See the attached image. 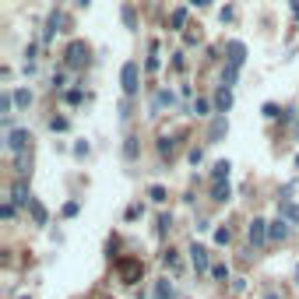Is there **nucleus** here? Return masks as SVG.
I'll list each match as a JSON object with an SVG mask.
<instances>
[{
	"instance_id": "1",
	"label": "nucleus",
	"mask_w": 299,
	"mask_h": 299,
	"mask_svg": "<svg viewBox=\"0 0 299 299\" xmlns=\"http://www.w3.org/2000/svg\"><path fill=\"white\" fill-rule=\"evenodd\" d=\"M137 81H141V71H137V63H123V71H120V85H123V91H127V95H134V91L141 88Z\"/></svg>"
},
{
	"instance_id": "2",
	"label": "nucleus",
	"mask_w": 299,
	"mask_h": 299,
	"mask_svg": "<svg viewBox=\"0 0 299 299\" xmlns=\"http://www.w3.org/2000/svg\"><path fill=\"white\" fill-rule=\"evenodd\" d=\"M29 145H32V134H29V130H7V151L21 155V151H29Z\"/></svg>"
},
{
	"instance_id": "3",
	"label": "nucleus",
	"mask_w": 299,
	"mask_h": 299,
	"mask_svg": "<svg viewBox=\"0 0 299 299\" xmlns=\"http://www.w3.org/2000/svg\"><path fill=\"white\" fill-rule=\"evenodd\" d=\"M88 63V46L85 42H71L67 46V67H85Z\"/></svg>"
},
{
	"instance_id": "4",
	"label": "nucleus",
	"mask_w": 299,
	"mask_h": 299,
	"mask_svg": "<svg viewBox=\"0 0 299 299\" xmlns=\"http://www.w3.org/2000/svg\"><path fill=\"white\" fill-rule=\"evenodd\" d=\"M225 134H229V120H225V113H218V117L211 120V127H208V141L211 145H218Z\"/></svg>"
},
{
	"instance_id": "5",
	"label": "nucleus",
	"mask_w": 299,
	"mask_h": 299,
	"mask_svg": "<svg viewBox=\"0 0 299 299\" xmlns=\"http://www.w3.org/2000/svg\"><path fill=\"white\" fill-rule=\"evenodd\" d=\"M190 264H194L197 274H204V271H208V246L194 243V246H190Z\"/></svg>"
},
{
	"instance_id": "6",
	"label": "nucleus",
	"mask_w": 299,
	"mask_h": 299,
	"mask_svg": "<svg viewBox=\"0 0 299 299\" xmlns=\"http://www.w3.org/2000/svg\"><path fill=\"white\" fill-rule=\"evenodd\" d=\"M225 60H229L233 67H243V63H246V46H243L239 39H233V42L225 46Z\"/></svg>"
},
{
	"instance_id": "7",
	"label": "nucleus",
	"mask_w": 299,
	"mask_h": 299,
	"mask_svg": "<svg viewBox=\"0 0 299 299\" xmlns=\"http://www.w3.org/2000/svg\"><path fill=\"white\" fill-rule=\"evenodd\" d=\"M268 225L271 222H264V218H254V222H250L246 233H250V243H254V246H261V243L268 239Z\"/></svg>"
},
{
	"instance_id": "8",
	"label": "nucleus",
	"mask_w": 299,
	"mask_h": 299,
	"mask_svg": "<svg viewBox=\"0 0 299 299\" xmlns=\"http://www.w3.org/2000/svg\"><path fill=\"white\" fill-rule=\"evenodd\" d=\"M11 204H14V208H29V204H32L25 179H18V183H14V190H11Z\"/></svg>"
},
{
	"instance_id": "9",
	"label": "nucleus",
	"mask_w": 299,
	"mask_h": 299,
	"mask_svg": "<svg viewBox=\"0 0 299 299\" xmlns=\"http://www.w3.org/2000/svg\"><path fill=\"white\" fill-rule=\"evenodd\" d=\"M268 239H271V243H285V239H289V222H285V218L271 222V225H268Z\"/></svg>"
},
{
	"instance_id": "10",
	"label": "nucleus",
	"mask_w": 299,
	"mask_h": 299,
	"mask_svg": "<svg viewBox=\"0 0 299 299\" xmlns=\"http://www.w3.org/2000/svg\"><path fill=\"white\" fill-rule=\"evenodd\" d=\"M137 274H141V264H137V261H123V264H120V278H123L127 285H134Z\"/></svg>"
},
{
	"instance_id": "11",
	"label": "nucleus",
	"mask_w": 299,
	"mask_h": 299,
	"mask_svg": "<svg viewBox=\"0 0 299 299\" xmlns=\"http://www.w3.org/2000/svg\"><path fill=\"white\" fill-rule=\"evenodd\" d=\"M166 106H169V109L176 106V95H173V91H169V88H162V91H158V95H155V102H151V109L158 113V109H166Z\"/></svg>"
},
{
	"instance_id": "12",
	"label": "nucleus",
	"mask_w": 299,
	"mask_h": 299,
	"mask_svg": "<svg viewBox=\"0 0 299 299\" xmlns=\"http://www.w3.org/2000/svg\"><path fill=\"white\" fill-rule=\"evenodd\" d=\"M155 299H176V289H173V282H169V278L155 282Z\"/></svg>"
},
{
	"instance_id": "13",
	"label": "nucleus",
	"mask_w": 299,
	"mask_h": 299,
	"mask_svg": "<svg viewBox=\"0 0 299 299\" xmlns=\"http://www.w3.org/2000/svg\"><path fill=\"white\" fill-rule=\"evenodd\" d=\"M229 194H233V190H229V179L211 187V201H218V204H225V201H229Z\"/></svg>"
},
{
	"instance_id": "14",
	"label": "nucleus",
	"mask_w": 299,
	"mask_h": 299,
	"mask_svg": "<svg viewBox=\"0 0 299 299\" xmlns=\"http://www.w3.org/2000/svg\"><path fill=\"white\" fill-rule=\"evenodd\" d=\"M229 106H233V91L222 88L218 95H215V109H218V113H229Z\"/></svg>"
},
{
	"instance_id": "15",
	"label": "nucleus",
	"mask_w": 299,
	"mask_h": 299,
	"mask_svg": "<svg viewBox=\"0 0 299 299\" xmlns=\"http://www.w3.org/2000/svg\"><path fill=\"white\" fill-rule=\"evenodd\" d=\"M278 211H282V218H285V222H299V204H292V201H282V204H278Z\"/></svg>"
},
{
	"instance_id": "16",
	"label": "nucleus",
	"mask_w": 299,
	"mask_h": 299,
	"mask_svg": "<svg viewBox=\"0 0 299 299\" xmlns=\"http://www.w3.org/2000/svg\"><path fill=\"white\" fill-rule=\"evenodd\" d=\"M29 211H32V222H35V225H46V218H50V215H46V208H42V204H39L35 197H32Z\"/></svg>"
},
{
	"instance_id": "17",
	"label": "nucleus",
	"mask_w": 299,
	"mask_h": 299,
	"mask_svg": "<svg viewBox=\"0 0 299 299\" xmlns=\"http://www.w3.org/2000/svg\"><path fill=\"white\" fill-rule=\"evenodd\" d=\"M229 169H233L229 162H215V169H211V179H215V183H225V179H229Z\"/></svg>"
},
{
	"instance_id": "18",
	"label": "nucleus",
	"mask_w": 299,
	"mask_h": 299,
	"mask_svg": "<svg viewBox=\"0 0 299 299\" xmlns=\"http://www.w3.org/2000/svg\"><path fill=\"white\" fill-rule=\"evenodd\" d=\"M162 264H166L169 271H179V268H183V264H179V254H176V250H166V254H162Z\"/></svg>"
},
{
	"instance_id": "19",
	"label": "nucleus",
	"mask_w": 299,
	"mask_h": 299,
	"mask_svg": "<svg viewBox=\"0 0 299 299\" xmlns=\"http://www.w3.org/2000/svg\"><path fill=\"white\" fill-rule=\"evenodd\" d=\"M60 25H63V14H50V21H46V39H53V32H60Z\"/></svg>"
},
{
	"instance_id": "20",
	"label": "nucleus",
	"mask_w": 299,
	"mask_h": 299,
	"mask_svg": "<svg viewBox=\"0 0 299 299\" xmlns=\"http://www.w3.org/2000/svg\"><path fill=\"white\" fill-rule=\"evenodd\" d=\"M236 74H239V67H233V63H229V67H225V74H222V88H233V85H236Z\"/></svg>"
},
{
	"instance_id": "21",
	"label": "nucleus",
	"mask_w": 299,
	"mask_h": 299,
	"mask_svg": "<svg viewBox=\"0 0 299 299\" xmlns=\"http://www.w3.org/2000/svg\"><path fill=\"white\" fill-rule=\"evenodd\" d=\"M208 109H211L208 99H194V117H208Z\"/></svg>"
},
{
	"instance_id": "22",
	"label": "nucleus",
	"mask_w": 299,
	"mask_h": 299,
	"mask_svg": "<svg viewBox=\"0 0 299 299\" xmlns=\"http://www.w3.org/2000/svg\"><path fill=\"white\" fill-rule=\"evenodd\" d=\"M11 106H14V95H0V117H11Z\"/></svg>"
},
{
	"instance_id": "23",
	"label": "nucleus",
	"mask_w": 299,
	"mask_h": 299,
	"mask_svg": "<svg viewBox=\"0 0 299 299\" xmlns=\"http://www.w3.org/2000/svg\"><path fill=\"white\" fill-rule=\"evenodd\" d=\"M123 155H127V158H137V137H127V145H123Z\"/></svg>"
},
{
	"instance_id": "24",
	"label": "nucleus",
	"mask_w": 299,
	"mask_h": 299,
	"mask_svg": "<svg viewBox=\"0 0 299 299\" xmlns=\"http://www.w3.org/2000/svg\"><path fill=\"white\" fill-rule=\"evenodd\" d=\"M123 25H127V29H137V18H134V7H123Z\"/></svg>"
},
{
	"instance_id": "25",
	"label": "nucleus",
	"mask_w": 299,
	"mask_h": 299,
	"mask_svg": "<svg viewBox=\"0 0 299 299\" xmlns=\"http://www.w3.org/2000/svg\"><path fill=\"white\" fill-rule=\"evenodd\" d=\"M29 102H32V91H14V106H21V109H25Z\"/></svg>"
},
{
	"instance_id": "26",
	"label": "nucleus",
	"mask_w": 299,
	"mask_h": 299,
	"mask_svg": "<svg viewBox=\"0 0 299 299\" xmlns=\"http://www.w3.org/2000/svg\"><path fill=\"white\" fill-rule=\"evenodd\" d=\"M173 148H176L173 137H162V141H158V151H162V155H173Z\"/></svg>"
},
{
	"instance_id": "27",
	"label": "nucleus",
	"mask_w": 299,
	"mask_h": 299,
	"mask_svg": "<svg viewBox=\"0 0 299 299\" xmlns=\"http://www.w3.org/2000/svg\"><path fill=\"white\" fill-rule=\"evenodd\" d=\"M148 197H151V201H158V204H162V201H166V187H151V190H148Z\"/></svg>"
},
{
	"instance_id": "28",
	"label": "nucleus",
	"mask_w": 299,
	"mask_h": 299,
	"mask_svg": "<svg viewBox=\"0 0 299 299\" xmlns=\"http://www.w3.org/2000/svg\"><path fill=\"white\" fill-rule=\"evenodd\" d=\"M229 236H233L229 229H215V243H218V246H225V243H229Z\"/></svg>"
},
{
	"instance_id": "29",
	"label": "nucleus",
	"mask_w": 299,
	"mask_h": 299,
	"mask_svg": "<svg viewBox=\"0 0 299 299\" xmlns=\"http://www.w3.org/2000/svg\"><path fill=\"white\" fill-rule=\"evenodd\" d=\"M183 21H187V11H183V7L173 11V29H183Z\"/></svg>"
},
{
	"instance_id": "30",
	"label": "nucleus",
	"mask_w": 299,
	"mask_h": 299,
	"mask_svg": "<svg viewBox=\"0 0 299 299\" xmlns=\"http://www.w3.org/2000/svg\"><path fill=\"white\" fill-rule=\"evenodd\" d=\"M211 274H215L218 282H225V278H229V268H225V264H215V268H211Z\"/></svg>"
},
{
	"instance_id": "31",
	"label": "nucleus",
	"mask_w": 299,
	"mask_h": 299,
	"mask_svg": "<svg viewBox=\"0 0 299 299\" xmlns=\"http://www.w3.org/2000/svg\"><path fill=\"white\" fill-rule=\"evenodd\" d=\"M50 127H53V130H67L71 123H67V120H63V117H53V120H50Z\"/></svg>"
},
{
	"instance_id": "32",
	"label": "nucleus",
	"mask_w": 299,
	"mask_h": 299,
	"mask_svg": "<svg viewBox=\"0 0 299 299\" xmlns=\"http://www.w3.org/2000/svg\"><path fill=\"white\" fill-rule=\"evenodd\" d=\"M14 211H18V208H14L11 201H7V204H0V215H4V218H14Z\"/></svg>"
},
{
	"instance_id": "33",
	"label": "nucleus",
	"mask_w": 299,
	"mask_h": 299,
	"mask_svg": "<svg viewBox=\"0 0 299 299\" xmlns=\"http://www.w3.org/2000/svg\"><path fill=\"white\" fill-rule=\"evenodd\" d=\"M169 225H173V222H169V215H162V218H158V233L166 236V233H169Z\"/></svg>"
},
{
	"instance_id": "34",
	"label": "nucleus",
	"mask_w": 299,
	"mask_h": 299,
	"mask_svg": "<svg viewBox=\"0 0 299 299\" xmlns=\"http://www.w3.org/2000/svg\"><path fill=\"white\" fill-rule=\"evenodd\" d=\"M63 99H67V102H71V106H78V102H81V91L74 88V91H67V95H63Z\"/></svg>"
},
{
	"instance_id": "35",
	"label": "nucleus",
	"mask_w": 299,
	"mask_h": 299,
	"mask_svg": "<svg viewBox=\"0 0 299 299\" xmlns=\"http://www.w3.org/2000/svg\"><path fill=\"white\" fill-rule=\"evenodd\" d=\"M63 215H67V218H74V215H78V201H71V204H63Z\"/></svg>"
},
{
	"instance_id": "36",
	"label": "nucleus",
	"mask_w": 299,
	"mask_h": 299,
	"mask_svg": "<svg viewBox=\"0 0 299 299\" xmlns=\"http://www.w3.org/2000/svg\"><path fill=\"white\" fill-rule=\"evenodd\" d=\"M264 117H282V113H278V106H274V102H268V106H264Z\"/></svg>"
},
{
	"instance_id": "37",
	"label": "nucleus",
	"mask_w": 299,
	"mask_h": 299,
	"mask_svg": "<svg viewBox=\"0 0 299 299\" xmlns=\"http://www.w3.org/2000/svg\"><path fill=\"white\" fill-rule=\"evenodd\" d=\"M74 155H78V158H81V155H88V145H85V141H78V145H74Z\"/></svg>"
},
{
	"instance_id": "38",
	"label": "nucleus",
	"mask_w": 299,
	"mask_h": 299,
	"mask_svg": "<svg viewBox=\"0 0 299 299\" xmlns=\"http://www.w3.org/2000/svg\"><path fill=\"white\" fill-rule=\"evenodd\" d=\"M190 4H197V7H204V4H211V0H190Z\"/></svg>"
},
{
	"instance_id": "39",
	"label": "nucleus",
	"mask_w": 299,
	"mask_h": 299,
	"mask_svg": "<svg viewBox=\"0 0 299 299\" xmlns=\"http://www.w3.org/2000/svg\"><path fill=\"white\" fill-rule=\"evenodd\" d=\"M264 299H278V296H274V292H268V296H264Z\"/></svg>"
},
{
	"instance_id": "40",
	"label": "nucleus",
	"mask_w": 299,
	"mask_h": 299,
	"mask_svg": "<svg viewBox=\"0 0 299 299\" xmlns=\"http://www.w3.org/2000/svg\"><path fill=\"white\" fill-rule=\"evenodd\" d=\"M296 169H299V155H296Z\"/></svg>"
},
{
	"instance_id": "41",
	"label": "nucleus",
	"mask_w": 299,
	"mask_h": 299,
	"mask_svg": "<svg viewBox=\"0 0 299 299\" xmlns=\"http://www.w3.org/2000/svg\"><path fill=\"white\" fill-rule=\"evenodd\" d=\"M296 282H299V271H296Z\"/></svg>"
},
{
	"instance_id": "42",
	"label": "nucleus",
	"mask_w": 299,
	"mask_h": 299,
	"mask_svg": "<svg viewBox=\"0 0 299 299\" xmlns=\"http://www.w3.org/2000/svg\"><path fill=\"white\" fill-rule=\"evenodd\" d=\"M25 299H29V296H25Z\"/></svg>"
}]
</instances>
